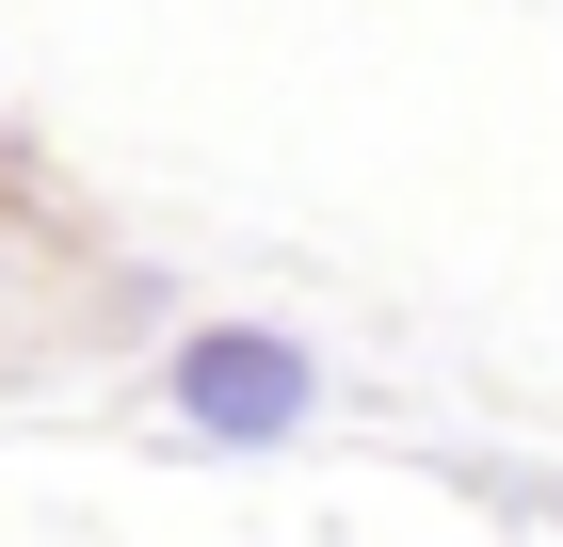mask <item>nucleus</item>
<instances>
[{"label": "nucleus", "mask_w": 563, "mask_h": 547, "mask_svg": "<svg viewBox=\"0 0 563 547\" xmlns=\"http://www.w3.org/2000/svg\"><path fill=\"white\" fill-rule=\"evenodd\" d=\"M162 403H177V435H210V451H274V435L322 419V354H306L290 322H194L162 354Z\"/></svg>", "instance_id": "f257e3e1"}]
</instances>
